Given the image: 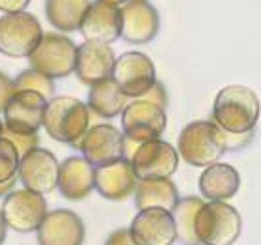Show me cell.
<instances>
[{"label": "cell", "mask_w": 261, "mask_h": 245, "mask_svg": "<svg viewBox=\"0 0 261 245\" xmlns=\"http://www.w3.org/2000/svg\"><path fill=\"white\" fill-rule=\"evenodd\" d=\"M8 223H6L4 219V213H2V208H0V245H4L6 241V236H8Z\"/></svg>", "instance_id": "obj_34"}, {"label": "cell", "mask_w": 261, "mask_h": 245, "mask_svg": "<svg viewBox=\"0 0 261 245\" xmlns=\"http://www.w3.org/2000/svg\"><path fill=\"white\" fill-rule=\"evenodd\" d=\"M30 0H0V11L6 13H19L24 11V8H28Z\"/></svg>", "instance_id": "obj_32"}, {"label": "cell", "mask_w": 261, "mask_h": 245, "mask_svg": "<svg viewBox=\"0 0 261 245\" xmlns=\"http://www.w3.org/2000/svg\"><path fill=\"white\" fill-rule=\"evenodd\" d=\"M41 23L28 11L0 17V53L10 58H28L43 38Z\"/></svg>", "instance_id": "obj_6"}, {"label": "cell", "mask_w": 261, "mask_h": 245, "mask_svg": "<svg viewBox=\"0 0 261 245\" xmlns=\"http://www.w3.org/2000/svg\"><path fill=\"white\" fill-rule=\"evenodd\" d=\"M76 47L75 41L64 34L47 32L39 41V45L34 49V53L28 56L30 68L43 75L55 79L75 73L76 65Z\"/></svg>", "instance_id": "obj_5"}, {"label": "cell", "mask_w": 261, "mask_h": 245, "mask_svg": "<svg viewBox=\"0 0 261 245\" xmlns=\"http://www.w3.org/2000/svg\"><path fill=\"white\" fill-rule=\"evenodd\" d=\"M19 163H21V155L13 146V142L8 141L6 137H0V184L15 180Z\"/></svg>", "instance_id": "obj_27"}, {"label": "cell", "mask_w": 261, "mask_h": 245, "mask_svg": "<svg viewBox=\"0 0 261 245\" xmlns=\"http://www.w3.org/2000/svg\"><path fill=\"white\" fill-rule=\"evenodd\" d=\"M123 131L112 124H95L90 125V129L79 141L76 148L81 150L82 158H86L97 169L123 159Z\"/></svg>", "instance_id": "obj_13"}, {"label": "cell", "mask_w": 261, "mask_h": 245, "mask_svg": "<svg viewBox=\"0 0 261 245\" xmlns=\"http://www.w3.org/2000/svg\"><path fill=\"white\" fill-rule=\"evenodd\" d=\"M105 2H110V4H116V6H123L125 2H129V0H105Z\"/></svg>", "instance_id": "obj_35"}, {"label": "cell", "mask_w": 261, "mask_h": 245, "mask_svg": "<svg viewBox=\"0 0 261 245\" xmlns=\"http://www.w3.org/2000/svg\"><path fill=\"white\" fill-rule=\"evenodd\" d=\"M2 131H4V122H2V118H0V137H2Z\"/></svg>", "instance_id": "obj_36"}, {"label": "cell", "mask_w": 261, "mask_h": 245, "mask_svg": "<svg viewBox=\"0 0 261 245\" xmlns=\"http://www.w3.org/2000/svg\"><path fill=\"white\" fill-rule=\"evenodd\" d=\"M49 99L32 90L13 92L4 109L6 129L17 135H38L43 127Z\"/></svg>", "instance_id": "obj_8"}, {"label": "cell", "mask_w": 261, "mask_h": 245, "mask_svg": "<svg viewBox=\"0 0 261 245\" xmlns=\"http://www.w3.org/2000/svg\"><path fill=\"white\" fill-rule=\"evenodd\" d=\"M203 204L205 202L201 201V196L191 195L179 198L172 210L177 241H181L183 245H200V240L196 236V217Z\"/></svg>", "instance_id": "obj_25"}, {"label": "cell", "mask_w": 261, "mask_h": 245, "mask_svg": "<svg viewBox=\"0 0 261 245\" xmlns=\"http://www.w3.org/2000/svg\"><path fill=\"white\" fill-rule=\"evenodd\" d=\"M105 245H136V243H135V240H133V236H130L129 229H120V230H114V232L107 238Z\"/></svg>", "instance_id": "obj_31"}, {"label": "cell", "mask_w": 261, "mask_h": 245, "mask_svg": "<svg viewBox=\"0 0 261 245\" xmlns=\"http://www.w3.org/2000/svg\"><path fill=\"white\" fill-rule=\"evenodd\" d=\"M58 172L60 163L55 153L38 146L21 158L17 178L24 189L47 195L58 187Z\"/></svg>", "instance_id": "obj_12"}, {"label": "cell", "mask_w": 261, "mask_h": 245, "mask_svg": "<svg viewBox=\"0 0 261 245\" xmlns=\"http://www.w3.org/2000/svg\"><path fill=\"white\" fill-rule=\"evenodd\" d=\"M161 28V17L157 8L149 2L129 0L121 6V38L133 45L149 43L157 38Z\"/></svg>", "instance_id": "obj_18"}, {"label": "cell", "mask_w": 261, "mask_h": 245, "mask_svg": "<svg viewBox=\"0 0 261 245\" xmlns=\"http://www.w3.org/2000/svg\"><path fill=\"white\" fill-rule=\"evenodd\" d=\"M129 230L136 245H174L177 241L172 212L163 208L138 210Z\"/></svg>", "instance_id": "obj_14"}, {"label": "cell", "mask_w": 261, "mask_h": 245, "mask_svg": "<svg viewBox=\"0 0 261 245\" xmlns=\"http://www.w3.org/2000/svg\"><path fill=\"white\" fill-rule=\"evenodd\" d=\"M112 79L129 99H138L147 94L157 82L155 64L140 51H127L118 56Z\"/></svg>", "instance_id": "obj_9"}, {"label": "cell", "mask_w": 261, "mask_h": 245, "mask_svg": "<svg viewBox=\"0 0 261 245\" xmlns=\"http://www.w3.org/2000/svg\"><path fill=\"white\" fill-rule=\"evenodd\" d=\"M2 137H6L8 141L13 142V146L17 148V152H19L21 158L24 153L30 152V150L38 148V142H39V135H17V133H11V131L6 129V125H4V131H2Z\"/></svg>", "instance_id": "obj_28"}, {"label": "cell", "mask_w": 261, "mask_h": 245, "mask_svg": "<svg viewBox=\"0 0 261 245\" xmlns=\"http://www.w3.org/2000/svg\"><path fill=\"white\" fill-rule=\"evenodd\" d=\"M243 232V217L229 202H205L196 217L200 245H233Z\"/></svg>", "instance_id": "obj_4"}, {"label": "cell", "mask_w": 261, "mask_h": 245, "mask_svg": "<svg viewBox=\"0 0 261 245\" xmlns=\"http://www.w3.org/2000/svg\"><path fill=\"white\" fill-rule=\"evenodd\" d=\"M90 115L86 103L71 96H55L47 105L43 129L50 139L75 146L90 129Z\"/></svg>", "instance_id": "obj_3"}, {"label": "cell", "mask_w": 261, "mask_h": 245, "mask_svg": "<svg viewBox=\"0 0 261 245\" xmlns=\"http://www.w3.org/2000/svg\"><path fill=\"white\" fill-rule=\"evenodd\" d=\"M17 180H19V178H15V180H10V182H4V184H0V198H4L6 195H10L11 191H13V187H15Z\"/></svg>", "instance_id": "obj_33"}, {"label": "cell", "mask_w": 261, "mask_h": 245, "mask_svg": "<svg viewBox=\"0 0 261 245\" xmlns=\"http://www.w3.org/2000/svg\"><path fill=\"white\" fill-rule=\"evenodd\" d=\"M138 99L151 101V103L159 105V107H163V109H166V105H168V94H166V88H164L163 82H159V81L153 84V88L149 90V92L144 94V96Z\"/></svg>", "instance_id": "obj_29"}, {"label": "cell", "mask_w": 261, "mask_h": 245, "mask_svg": "<svg viewBox=\"0 0 261 245\" xmlns=\"http://www.w3.org/2000/svg\"><path fill=\"white\" fill-rule=\"evenodd\" d=\"M177 152L192 167H211L228 150V137L213 120H194L187 124L177 137Z\"/></svg>", "instance_id": "obj_2"}, {"label": "cell", "mask_w": 261, "mask_h": 245, "mask_svg": "<svg viewBox=\"0 0 261 245\" xmlns=\"http://www.w3.org/2000/svg\"><path fill=\"white\" fill-rule=\"evenodd\" d=\"M166 124V109L144 99H130L125 110L121 113L123 135L138 142L161 139Z\"/></svg>", "instance_id": "obj_11"}, {"label": "cell", "mask_w": 261, "mask_h": 245, "mask_svg": "<svg viewBox=\"0 0 261 245\" xmlns=\"http://www.w3.org/2000/svg\"><path fill=\"white\" fill-rule=\"evenodd\" d=\"M13 79L8 77L4 71H0V113H4L6 105L10 101V98L13 96Z\"/></svg>", "instance_id": "obj_30"}, {"label": "cell", "mask_w": 261, "mask_h": 245, "mask_svg": "<svg viewBox=\"0 0 261 245\" xmlns=\"http://www.w3.org/2000/svg\"><path fill=\"white\" fill-rule=\"evenodd\" d=\"M136 185L138 178L127 159H118L114 163L95 169V191L107 201H125L136 191Z\"/></svg>", "instance_id": "obj_20"}, {"label": "cell", "mask_w": 261, "mask_h": 245, "mask_svg": "<svg viewBox=\"0 0 261 245\" xmlns=\"http://www.w3.org/2000/svg\"><path fill=\"white\" fill-rule=\"evenodd\" d=\"M79 30L88 41L114 43L121 38V6L95 0L88 8Z\"/></svg>", "instance_id": "obj_17"}, {"label": "cell", "mask_w": 261, "mask_h": 245, "mask_svg": "<svg viewBox=\"0 0 261 245\" xmlns=\"http://www.w3.org/2000/svg\"><path fill=\"white\" fill-rule=\"evenodd\" d=\"M179 201L177 185L172 178H157V180H138L135 191V206L136 210L147 208H163L172 212Z\"/></svg>", "instance_id": "obj_22"}, {"label": "cell", "mask_w": 261, "mask_h": 245, "mask_svg": "<svg viewBox=\"0 0 261 245\" xmlns=\"http://www.w3.org/2000/svg\"><path fill=\"white\" fill-rule=\"evenodd\" d=\"M116 60L118 58L114 55V49L109 43L84 39L76 47V79L88 86L112 79Z\"/></svg>", "instance_id": "obj_15"}, {"label": "cell", "mask_w": 261, "mask_h": 245, "mask_svg": "<svg viewBox=\"0 0 261 245\" xmlns=\"http://www.w3.org/2000/svg\"><path fill=\"white\" fill-rule=\"evenodd\" d=\"M2 213L11 230L28 234V232H38L49 213V208L43 195L22 187V189H13L10 195L4 196Z\"/></svg>", "instance_id": "obj_7"}, {"label": "cell", "mask_w": 261, "mask_h": 245, "mask_svg": "<svg viewBox=\"0 0 261 245\" xmlns=\"http://www.w3.org/2000/svg\"><path fill=\"white\" fill-rule=\"evenodd\" d=\"M211 115L213 122L228 133H252L259 122V98L245 84H228L215 96Z\"/></svg>", "instance_id": "obj_1"}, {"label": "cell", "mask_w": 261, "mask_h": 245, "mask_svg": "<svg viewBox=\"0 0 261 245\" xmlns=\"http://www.w3.org/2000/svg\"><path fill=\"white\" fill-rule=\"evenodd\" d=\"M95 189V167L82 155H71L60 163L58 191L67 201H82Z\"/></svg>", "instance_id": "obj_19"}, {"label": "cell", "mask_w": 261, "mask_h": 245, "mask_svg": "<svg viewBox=\"0 0 261 245\" xmlns=\"http://www.w3.org/2000/svg\"><path fill=\"white\" fill-rule=\"evenodd\" d=\"M39 245H82L86 240V225L71 210H53L38 229Z\"/></svg>", "instance_id": "obj_16"}, {"label": "cell", "mask_w": 261, "mask_h": 245, "mask_svg": "<svg viewBox=\"0 0 261 245\" xmlns=\"http://www.w3.org/2000/svg\"><path fill=\"white\" fill-rule=\"evenodd\" d=\"M241 187L239 170L229 163H215L205 167L198 178V189L209 202H226L237 195Z\"/></svg>", "instance_id": "obj_21"}, {"label": "cell", "mask_w": 261, "mask_h": 245, "mask_svg": "<svg viewBox=\"0 0 261 245\" xmlns=\"http://www.w3.org/2000/svg\"><path fill=\"white\" fill-rule=\"evenodd\" d=\"M92 0H45V15L60 32H75L86 15Z\"/></svg>", "instance_id": "obj_24"}, {"label": "cell", "mask_w": 261, "mask_h": 245, "mask_svg": "<svg viewBox=\"0 0 261 245\" xmlns=\"http://www.w3.org/2000/svg\"><path fill=\"white\" fill-rule=\"evenodd\" d=\"M135 2H147V0H135Z\"/></svg>", "instance_id": "obj_37"}, {"label": "cell", "mask_w": 261, "mask_h": 245, "mask_svg": "<svg viewBox=\"0 0 261 245\" xmlns=\"http://www.w3.org/2000/svg\"><path fill=\"white\" fill-rule=\"evenodd\" d=\"M179 152L163 139L142 142L130 158V167L138 180L172 178L179 167Z\"/></svg>", "instance_id": "obj_10"}, {"label": "cell", "mask_w": 261, "mask_h": 245, "mask_svg": "<svg viewBox=\"0 0 261 245\" xmlns=\"http://www.w3.org/2000/svg\"><path fill=\"white\" fill-rule=\"evenodd\" d=\"M13 90H15V92L32 90V92L41 94L43 98H47L50 101V99L55 98V81H53L50 77L36 71L34 68H28V70L21 71V73L13 79Z\"/></svg>", "instance_id": "obj_26"}, {"label": "cell", "mask_w": 261, "mask_h": 245, "mask_svg": "<svg viewBox=\"0 0 261 245\" xmlns=\"http://www.w3.org/2000/svg\"><path fill=\"white\" fill-rule=\"evenodd\" d=\"M129 101L130 99L121 92L118 82L114 79H107V81L90 86L86 105L93 115L109 120V118H114V116L121 115L125 110L127 105H129Z\"/></svg>", "instance_id": "obj_23"}]
</instances>
